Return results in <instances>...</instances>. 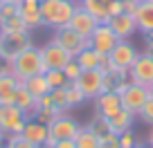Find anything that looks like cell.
Here are the masks:
<instances>
[{
  "mask_svg": "<svg viewBox=\"0 0 153 148\" xmlns=\"http://www.w3.org/2000/svg\"><path fill=\"white\" fill-rule=\"evenodd\" d=\"M9 70L14 72V77L18 79L20 83H25L27 79L36 77V74H45V63H43V56H41V47H27L25 52H20L18 56L14 58L11 63H7Z\"/></svg>",
  "mask_w": 153,
  "mask_h": 148,
  "instance_id": "6da1fadb",
  "label": "cell"
},
{
  "mask_svg": "<svg viewBox=\"0 0 153 148\" xmlns=\"http://www.w3.org/2000/svg\"><path fill=\"white\" fill-rule=\"evenodd\" d=\"M74 9H76L74 0H41L43 27H52V29L68 27L70 20H72Z\"/></svg>",
  "mask_w": 153,
  "mask_h": 148,
  "instance_id": "7a4b0ae2",
  "label": "cell"
},
{
  "mask_svg": "<svg viewBox=\"0 0 153 148\" xmlns=\"http://www.w3.org/2000/svg\"><path fill=\"white\" fill-rule=\"evenodd\" d=\"M32 34H0V63H11L20 52L32 47Z\"/></svg>",
  "mask_w": 153,
  "mask_h": 148,
  "instance_id": "3957f363",
  "label": "cell"
},
{
  "mask_svg": "<svg viewBox=\"0 0 153 148\" xmlns=\"http://www.w3.org/2000/svg\"><path fill=\"white\" fill-rule=\"evenodd\" d=\"M29 117L25 115L20 108H16L14 103L0 105V130L9 137V135H20L25 128V121Z\"/></svg>",
  "mask_w": 153,
  "mask_h": 148,
  "instance_id": "277c9868",
  "label": "cell"
},
{
  "mask_svg": "<svg viewBox=\"0 0 153 148\" xmlns=\"http://www.w3.org/2000/svg\"><path fill=\"white\" fill-rule=\"evenodd\" d=\"M48 128H50V139H48V144H56V141H61V139H76V135L81 133L83 126H79L72 117L61 115V117H56V119H54Z\"/></svg>",
  "mask_w": 153,
  "mask_h": 148,
  "instance_id": "5b68a950",
  "label": "cell"
},
{
  "mask_svg": "<svg viewBox=\"0 0 153 148\" xmlns=\"http://www.w3.org/2000/svg\"><path fill=\"white\" fill-rule=\"evenodd\" d=\"M137 56H140V52L133 47L131 40H120V43L113 47V52L108 54V61H110V67L128 72L131 67H133V63L137 61Z\"/></svg>",
  "mask_w": 153,
  "mask_h": 148,
  "instance_id": "8992f818",
  "label": "cell"
},
{
  "mask_svg": "<svg viewBox=\"0 0 153 148\" xmlns=\"http://www.w3.org/2000/svg\"><path fill=\"white\" fill-rule=\"evenodd\" d=\"M128 81L144 88H149L153 83V54L151 52H144L137 56V61L128 70Z\"/></svg>",
  "mask_w": 153,
  "mask_h": 148,
  "instance_id": "52a82bcc",
  "label": "cell"
},
{
  "mask_svg": "<svg viewBox=\"0 0 153 148\" xmlns=\"http://www.w3.org/2000/svg\"><path fill=\"white\" fill-rule=\"evenodd\" d=\"M41 56H43L45 70H63V67L74 58L65 47H61V45L54 43V40H50L48 45L41 47Z\"/></svg>",
  "mask_w": 153,
  "mask_h": 148,
  "instance_id": "ba28073f",
  "label": "cell"
},
{
  "mask_svg": "<svg viewBox=\"0 0 153 148\" xmlns=\"http://www.w3.org/2000/svg\"><path fill=\"white\" fill-rule=\"evenodd\" d=\"M120 43V38L113 34V29L108 27V23H101L97 25L95 34H92L90 38H88V47H92L95 52L104 54V56H108L110 52H113V47Z\"/></svg>",
  "mask_w": 153,
  "mask_h": 148,
  "instance_id": "9c48e42d",
  "label": "cell"
},
{
  "mask_svg": "<svg viewBox=\"0 0 153 148\" xmlns=\"http://www.w3.org/2000/svg\"><path fill=\"white\" fill-rule=\"evenodd\" d=\"M120 96H122V108L128 110V112H133V115L137 117V112L142 110V105L149 101V88L137 85V83H128Z\"/></svg>",
  "mask_w": 153,
  "mask_h": 148,
  "instance_id": "30bf717a",
  "label": "cell"
},
{
  "mask_svg": "<svg viewBox=\"0 0 153 148\" xmlns=\"http://www.w3.org/2000/svg\"><path fill=\"white\" fill-rule=\"evenodd\" d=\"M76 88L86 94V99H97L104 92V72L101 70H83L76 79Z\"/></svg>",
  "mask_w": 153,
  "mask_h": 148,
  "instance_id": "8fae6325",
  "label": "cell"
},
{
  "mask_svg": "<svg viewBox=\"0 0 153 148\" xmlns=\"http://www.w3.org/2000/svg\"><path fill=\"white\" fill-rule=\"evenodd\" d=\"M54 43H59L61 47H65L68 52L72 54V56H76V54L81 52V49L88 47V40L83 38V36H79V34L74 32L72 27H61V29H54Z\"/></svg>",
  "mask_w": 153,
  "mask_h": 148,
  "instance_id": "7c38bea8",
  "label": "cell"
},
{
  "mask_svg": "<svg viewBox=\"0 0 153 148\" xmlns=\"http://www.w3.org/2000/svg\"><path fill=\"white\" fill-rule=\"evenodd\" d=\"M97 20H95V16H90L83 7H79V2H76V9H74V14H72V20H70V25L68 27H72L79 36H83V38H90L92 34H95V29H97Z\"/></svg>",
  "mask_w": 153,
  "mask_h": 148,
  "instance_id": "4fadbf2b",
  "label": "cell"
},
{
  "mask_svg": "<svg viewBox=\"0 0 153 148\" xmlns=\"http://www.w3.org/2000/svg\"><path fill=\"white\" fill-rule=\"evenodd\" d=\"M18 85H23V83L14 77V72L9 70V65L2 63L0 65V105L14 103V92H16Z\"/></svg>",
  "mask_w": 153,
  "mask_h": 148,
  "instance_id": "5bb4252c",
  "label": "cell"
},
{
  "mask_svg": "<svg viewBox=\"0 0 153 148\" xmlns=\"http://www.w3.org/2000/svg\"><path fill=\"white\" fill-rule=\"evenodd\" d=\"M95 105H97V117H101V119H110L113 115H117V112L122 110V96L117 94L115 90L101 92V94L95 99Z\"/></svg>",
  "mask_w": 153,
  "mask_h": 148,
  "instance_id": "9a60e30c",
  "label": "cell"
},
{
  "mask_svg": "<svg viewBox=\"0 0 153 148\" xmlns=\"http://www.w3.org/2000/svg\"><path fill=\"white\" fill-rule=\"evenodd\" d=\"M18 14L27 29H38L43 27V18H41V0H20L18 2Z\"/></svg>",
  "mask_w": 153,
  "mask_h": 148,
  "instance_id": "2e32d148",
  "label": "cell"
},
{
  "mask_svg": "<svg viewBox=\"0 0 153 148\" xmlns=\"http://www.w3.org/2000/svg\"><path fill=\"white\" fill-rule=\"evenodd\" d=\"M20 135H23L29 144L41 146V144H45L50 139V128H48V124H41L38 119L29 117V119L25 121V128H23V133H20Z\"/></svg>",
  "mask_w": 153,
  "mask_h": 148,
  "instance_id": "e0dca14e",
  "label": "cell"
},
{
  "mask_svg": "<svg viewBox=\"0 0 153 148\" xmlns=\"http://www.w3.org/2000/svg\"><path fill=\"white\" fill-rule=\"evenodd\" d=\"M108 27L113 29V34L120 40H128L131 36L137 32V27H135V18H133V16H128V14L113 16V18L108 20Z\"/></svg>",
  "mask_w": 153,
  "mask_h": 148,
  "instance_id": "ac0fdd59",
  "label": "cell"
},
{
  "mask_svg": "<svg viewBox=\"0 0 153 148\" xmlns=\"http://www.w3.org/2000/svg\"><path fill=\"white\" fill-rule=\"evenodd\" d=\"M135 119H137V117H135L133 112H128V110L122 108L117 115H113L110 119H106V128H108L113 135H117V137H120V135L126 133V130H133Z\"/></svg>",
  "mask_w": 153,
  "mask_h": 148,
  "instance_id": "d6986e66",
  "label": "cell"
},
{
  "mask_svg": "<svg viewBox=\"0 0 153 148\" xmlns=\"http://www.w3.org/2000/svg\"><path fill=\"white\" fill-rule=\"evenodd\" d=\"M133 18H135L137 32H142V34L153 32V2L151 0H140L137 11H135Z\"/></svg>",
  "mask_w": 153,
  "mask_h": 148,
  "instance_id": "ffe728a7",
  "label": "cell"
},
{
  "mask_svg": "<svg viewBox=\"0 0 153 148\" xmlns=\"http://www.w3.org/2000/svg\"><path fill=\"white\" fill-rule=\"evenodd\" d=\"M79 7H83V9L88 11L90 16H95L97 23H108L110 20V14H108V2H101V0H81L79 2Z\"/></svg>",
  "mask_w": 153,
  "mask_h": 148,
  "instance_id": "44dd1931",
  "label": "cell"
},
{
  "mask_svg": "<svg viewBox=\"0 0 153 148\" xmlns=\"http://www.w3.org/2000/svg\"><path fill=\"white\" fill-rule=\"evenodd\" d=\"M14 105H16V108H20L27 117H32L34 108H36V99L29 94V90L25 85H18V88H16V92H14Z\"/></svg>",
  "mask_w": 153,
  "mask_h": 148,
  "instance_id": "7402d4cb",
  "label": "cell"
},
{
  "mask_svg": "<svg viewBox=\"0 0 153 148\" xmlns=\"http://www.w3.org/2000/svg\"><path fill=\"white\" fill-rule=\"evenodd\" d=\"M23 85L29 90V94H32L34 99H41L43 94H50V92H52V88H50V83H48V79H45V74H36V77L27 79Z\"/></svg>",
  "mask_w": 153,
  "mask_h": 148,
  "instance_id": "603a6c76",
  "label": "cell"
},
{
  "mask_svg": "<svg viewBox=\"0 0 153 148\" xmlns=\"http://www.w3.org/2000/svg\"><path fill=\"white\" fill-rule=\"evenodd\" d=\"M74 141H76V148H99V135L86 126V128H81V133L76 135Z\"/></svg>",
  "mask_w": 153,
  "mask_h": 148,
  "instance_id": "cb8c5ba5",
  "label": "cell"
},
{
  "mask_svg": "<svg viewBox=\"0 0 153 148\" xmlns=\"http://www.w3.org/2000/svg\"><path fill=\"white\" fill-rule=\"evenodd\" d=\"M0 32L2 34H23V32H29V29H27V25L23 23L20 14H18V16H11V18L2 20V23H0Z\"/></svg>",
  "mask_w": 153,
  "mask_h": 148,
  "instance_id": "d4e9b609",
  "label": "cell"
},
{
  "mask_svg": "<svg viewBox=\"0 0 153 148\" xmlns=\"http://www.w3.org/2000/svg\"><path fill=\"white\" fill-rule=\"evenodd\" d=\"M65 92H68V108H79V105L86 103V94H83L79 88H76V83H68L65 85Z\"/></svg>",
  "mask_w": 153,
  "mask_h": 148,
  "instance_id": "484cf974",
  "label": "cell"
},
{
  "mask_svg": "<svg viewBox=\"0 0 153 148\" xmlns=\"http://www.w3.org/2000/svg\"><path fill=\"white\" fill-rule=\"evenodd\" d=\"M45 79H48V83H50V88H63V85H68V79H65V74H63V70H48L45 72Z\"/></svg>",
  "mask_w": 153,
  "mask_h": 148,
  "instance_id": "4316f807",
  "label": "cell"
},
{
  "mask_svg": "<svg viewBox=\"0 0 153 148\" xmlns=\"http://www.w3.org/2000/svg\"><path fill=\"white\" fill-rule=\"evenodd\" d=\"M52 101H54V108H59L61 112H65V110H70L68 108V92H65V85L63 88H54L52 92Z\"/></svg>",
  "mask_w": 153,
  "mask_h": 148,
  "instance_id": "83f0119b",
  "label": "cell"
},
{
  "mask_svg": "<svg viewBox=\"0 0 153 148\" xmlns=\"http://www.w3.org/2000/svg\"><path fill=\"white\" fill-rule=\"evenodd\" d=\"M81 65H79V63H76L74 61V58H72V61L70 63H68V65L65 67H63V74H65V79H68V83H74L76 81V79H79V77H81Z\"/></svg>",
  "mask_w": 153,
  "mask_h": 148,
  "instance_id": "f1b7e54d",
  "label": "cell"
},
{
  "mask_svg": "<svg viewBox=\"0 0 153 148\" xmlns=\"http://www.w3.org/2000/svg\"><path fill=\"white\" fill-rule=\"evenodd\" d=\"M137 119H142L144 124H151L153 126V99L149 96V101L142 105V110L137 112Z\"/></svg>",
  "mask_w": 153,
  "mask_h": 148,
  "instance_id": "f546056e",
  "label": "cell"
},
{
  "mask_svg": "<svg viewBox=\"0 0 153 148\" xmlns=\"http://www.w3.org/2000/svg\"><path fill=\"white\" fill-rule=\"evenodd\" d=\"M11 16H18V2H2L0 5V23Z\"/></svg>",
  "mask_w": 153,
  "mask_h": 148,
  "instance_id": "4dcf8cb0",
  "label": "cell"
},
{
  "mask_svg": "<svg viewBox=\"0 0 153 148\" xmlns=\"http://www.w3.org/2000/svg\"><path fill=\"white\" fill-rule=\"evenodd\" d=\"M117 139H120V146H122V148H137V146H140V144H137V137H135L133 130H126V133H122Z\"/></svg>",
  "mask_w": 153,
  "mask_h": 148,
  "instance_id": "1f68e13d",
  "label": "cell"
},
{
  "mask_svg": "<svg viewBox=\"0 0 153 148\" xmlns=\"http://www.w3.org/2000/svg\"><path fill=\"white\" fill-rule=\"evenodd\" d=\"M48 108H54L52 94H43L41 99H36V108H34V110H48ZM32 115H34V112H32Z\"/></svg>",
  "mask_w": 153,
  "mask_h": 148,
  "instance_id": "d6a6232c",
  "label": "cell"
},
{
  "mask_svg": "<svg viewBox=\"0 0 153 148\" xmlns=\"http://www.w3.org/2000/svg\"><path fill=\"white\" fill-rule=\"evenodd\" d=\"M137 5H140V0H122V14L135 16V11H137Z\"/></svg>",
  "mask_w": 153,
  "mask_h": 148,
  "instance_id": "836d02e7",
  "label": "cell"
},
{
  "mask_svg": "<svg viewBox=\"0 0 153 148\" xmlns=\"http://www.w3.org/2000/svg\"><path fill=\"white\" fill-rule=\"evenodd\" d=\"M108 14H110V18L122 14V0H110L108 2Z\"/></svg>",
  "mask_w": 153,
  "mask_h": 148,
  "instance_id": "e575fe53",
  "label": "cell"
},
{
  "mask_svg": "<svg viewBox=\"0 0 153 148\" xmlns=\"http://www.w3.org/2000/svg\"><path fill=\"white\" fill-rule=\"evenodd\" d=\"M54 148H76V141L74 139H61L54 144Z\"/></svg>",
  "mask_w": 153,
  "mask_h": 148,
  "instance_id": "d590c367",
  "label": "cell"
},
{
  "mask_svg": "<svg viewBox=\"0 0 153 148\" xmlns=\"http://www.w3.org/2000/svg\"><path fill=\"white\" fill-rule=\"evenodd\" d=\"M144 43H146V52H151V54H153V32L144 34Z\"/></svg>",
  "mask_w": 153,
  "mask_h": 148,
  "instance_id": "8d00e7d4",
  "label": "cell"
},
{
  "mask_svg": "<svg viewBox=\"0 0 153 148\" xmlns=\"http://www.w3.org/2000/svg\"><path fill=\"white\" fill-rule=\"evenodd\" d=\"M99 148H122V146H120V139H113V141H101Z\"/></svg>",
  "mask_w": 153,
  "mask_h": 148,
  "instance_id": "74e56055",
  "label": "cell"
},
{
  "mask_svg": "<svg viewBox=\"0 0 153 148\" xmlns=\"http://www.w3.org/2000/svg\"><path fill=\"white\" fill-rule=\"evenodd\" d=\"M36 148H54V144H48V141H45V144H41V146H36Z\"/></svg>",
  "mask_w": 153,
  "mask_h": 148,
  "instance_id": "f35d334b",
  "label": "cell"
},
{
  "mask_svg": "<svg viewBox=\"0 0 153 148\" xmlns=\"http://www.w3.org/2000/svg\"><path fill=\"white\" fill-rule=\"evenodd\" d=\"M5 139H7V135L2 133V130H0V146H2V144H5Z\"/></svg>",
  "mask_w": 153,
  "mask_h": 148,
  "instance_id": "ab89813d",
  "label": "cell"
},
{
  "mask_svg": "<svg viewBox=\"0 0 153 148\" xmlns=\"http://www.w3.org/2000/svg\"><path fill=\"white\" fill-rule=\"evenodd\" d=\"M137 148H153V144H140Z\"/></svg>",
  "mask_w": 153,
  "mask_h": 148,
  "instance_id": "60d3db41",
  "label": "cell"
},
{
  "mask_svg": "<svg viewBox=\"0 0 153 148\" xmlns=\"http://www.w3.org/2000/svg\"><path fill=\"white\" fill-rule=\"evenodd\" d=\"M149 96H151V99H153V83H151V85H149Z\"/></svg>",
  "mask_w": 153,
  "mask_h": 148,
  "instance_id": "b9f144b4",
  "label": "cell"
},
{
  "mask_svg": "<svg viewBox=\"0 0 153 148\" xmlns=\"http://www.w3.org/2000/svg\"><path fill=\"white\" fill-rule=\"evenodd\" d=\"M149 144H153V133H151V137H149Z\"/></svg>",
  "mask_w": 153,
  "mask_h": 148,
  "instance_id": "7bdbcfd3",
  "label": "cell"
},
{
  "mask_svg": "<svg viewBox=\"0 0 153 148\" xmlns=\"http://www.w3.org/2000/svg\"><path fill=\"white\" fill-rule=\"evenodd\" d=\"M5 2H20V0H5Z\"/></svg>",
  "mask_w": 153,
  "mask_h": 148,
  "instance_id": "ee69618b",
  "label": "cell"
},
{
  "mask_svg": "<svg viewBox=\"0 0 153 148\" xmlns=\"http://www.w3.org/2000/svg\"><path fill=\"white\" fill-rule=\"evenodd\" d=\"M101 2H110V0H101Z\"/></svg>",
  "mask_w": 153,
  "mask_h": 148,
  "instance_id": "f6af8a7d",
  "label": "cell"
},
{
  "mask_svg": "<svg viewBox=\"0 0 153 148\" xmlns=\"http://www.w3.org/2000/svg\"><path fill=\"white\" fill-rule=\"evenodd\" d=\"M2 2H5V0H0V5H2Z\"/></svg>",
  "mask_w": 153,
  "mask_h": 148,
  "instance_id": "bcb514c9",
  "label": "cell"
},
{
  "mask_svg": "<svg viewBox=\"0 0 153 148\" xmlns=\"http://www.w3.org/2000/svg\"><path fill=\"white\" fill-rule=\"evenodd\" d=\"M74 2H81V0H74Z\"/></svg>",
  "mask_w": 153,
  "mask_h": 148,
  "instance_id": "7dc6e473",
  "label": "cell"
},
{
  "mask_svg": "<svg viewBox=\"0 0 153 148\" xmlns=\"http://www.w3.org/2000/svg\"><path fill=\"white\" fill-rule=\"evenodd\" d=\"M151 2H153V0H151Z\"/></svg>",
  "mask_w": 153,
  "mask_h": 148,
  "instance_id": "c3c4849f",
  "label": "cell"
},
{
  "mask_svg": "<svg viewBox=\"0 0 153 148\" xmlns=\"http://www.w3.org/2000/svg\"><path fill=\"white\" fill-rule=\"evenodd\" d=\"M0 34H2V32H0Z\"/></svg>",
  "mask_w": 153,
  "mask_h": 148,
  "instance_id": "681fc988",
  "label": "cell"
}]
</instances>
